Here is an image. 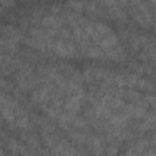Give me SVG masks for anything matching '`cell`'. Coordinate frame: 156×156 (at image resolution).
<instances>
[{
    "label": "cell",
    "mask_w": 156,
    "mask_h": 156,
    "mask_svg": "<svg viewBox=\"0 0 156 156\" xmlns=\"http://www.w3.org/2000/svg\"><path fill=\"white\" fill-rule=\"evenodd\" d=\"M52 13L79 54L101 60L118 61L124 57V48L107 26L71 11H52Z\"/></svg>",
    "instance_id": "obj_1"
},
{
    "label": "cell",
    "mask_w": 156,
    "mask_h": 156,
    "mask_svg": "<svg viewBox=\"0 0 156 156\" xmlns=\"http://www.w3.org/2000/svg\"><path fill=\"white\" fill-rule=\"evenodd\" d=\"M2 117L11 126V128H16L17 130H28L30 129V122L24 108L10 95L2 94L1 100Z\"/></svg>",
    "instance_id": "obj_2"
},
{
    "label": "cell",
    "mask_w": 156,
    "mask_h": 156,
    "mask_svg": "<svg viewBox=\"0 0 156 156\" xmlns=\"http://www.w3.org/2000/svg\"><path fill=\"white\" fill-rule=\"evenodd\" d=\"M130 50L143 61L156 63V39L140 34L128 35L127 39Z\"/></svg>",
    "instance_id": "obj_3"
},
{
    "label": "cell",
    "mask_w": 156,
    "mask_h": 156,
    "mask_svg": "<svg viewBox=\"0 0 156 156\" xmlns=\"http://www.w3.org/2000/svg\"><path fill=\"white\" fill-rule=\"evenodd\" d=\"M99 5L101 12L115 21H124L127 18V12L121 2V0H95Z\"/></svg>",
    "instance_id": "obj_5"
},
{
    "label": "cell",
    "mask_w": 156,
    "mask_h": 156,
    "mask_svg": "<svg viewBox=\"0 0 156 156\" xmlns=\"http://www.w3.org/2000/svg\"><path fill=\"white\" fill-rule=\"evenodd\" d=\"M126 12H128L143 27L155 26L151 9L146 0H121Z\"/></svg>",
    "instance_id": "obj_4"
}]
</instances>
